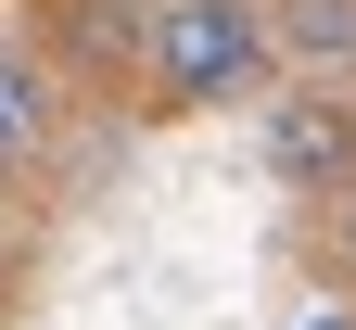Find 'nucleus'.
I'll return each mask as SVG.
<instances>
[{
	"label": "nucleus",
	"instance_id": "1",
	"mask_svg": "<svg viewBox=\"0 0 356 330\" xmlns=\"http://www.w3.org/2000/svg\"><path fill=\"white\" fill-rule=\"evenodd\" d=\"M254 64H267L254 0H165V26H153V89L165 102H229V89H254Z\"/></svg>",
	"mask_w": 356,
	"mask_h": 330
},
{
	"label": "nucleus",
	"instance_id": "3",
	"mask_svg": "<svg viewBox=\"0 0 356 330\" xmlns=\"http://www.w3.org/2000/svg\"><path fill=\"white\" fill-rule=\"evenodd\" d=\"M26 153H38V76H26L13 51H0V178H13Z\"/></svg>",
	"mask_w": 356,
	"mask_h": 330
},
{
	"label": "nucleus",
	"instance_id": "5",
	"mask_svg": "<svg viewBox=\"0 0 356 330\" xmlns=\"http://www.w3.org/2000/svg\"><path fill=\"white\" fill-rule=\"evenodd\" d=\"M305 330H356V317H343V305H318V317H305Z\"/></svg>",
	"mask_w": 356,
	"mask_h": 330
},
{
	"label": "nucleus",
	"instance_id": "2",
	"mask_svg": "<svg viewBox=\"0 0 356 330\" xmlns=\"http://www.w3.org/2000/svg\"><path fill=\"white\" fill-rule=\"evenodd\" d=\"M267 165H280V178H318V191H331V178L356 165L343 102H280V115H267Z\"/></svg>",
	"mask_w": 356,
	"mask_h": 330
},
{
	"label": "nucleus",
	"instance_id": "4",
	"mask_svg": "<svg viewBox=\"0 0 356 330\" xmlns=\"http://www.w3.org/2000/svg\"><path fill=\"white\" fill-rule=\"evenodd\" d=\"M293 51H305V64H318V51L356 64V0H293Z\"/></svg>",
	"mask_w": 356,
	"mask_h": 330
}]
</instances>
